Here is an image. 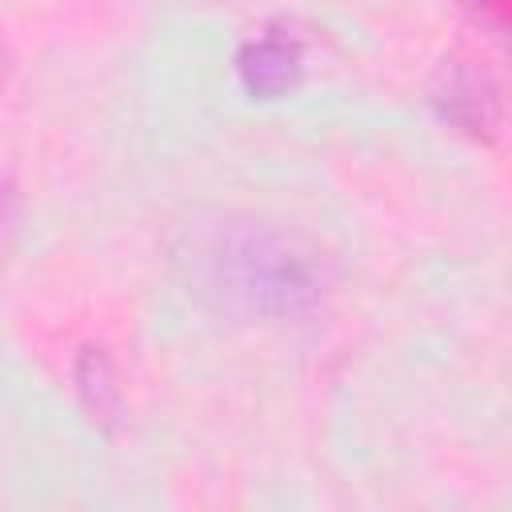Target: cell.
I'll return each instance as SVG.
<instances>
[{"label":"cell","instance_id":"obj_4","mask_svg":"<svg viewBox=\"0 0 512 512\" xmlns=\"http://www.w3.org/2000/svg\"><path fill=\"white\" fill-rule=\"evenodd\" d=\"M76 392H80V400H84V408L92 412L96 424H104V428L120 424L124 400H120V384H116V372H112V360L104 356V348H84L80 352Z\"/></svg>","mask_w":512,"mask_h":512},{"label":"cell","instance_id":"obj_3","mask_svg":"<svg viewBox=\"0 0 512 512\" xmlns=\"http://www.w3.org/2000/svg\"><path fill=\"white\" fill-rule=\"evenodd\" d=\"M432 104L448 124L468 136H496L500 128V88L484 64H444L440 80L432 84Z\"/></svg>","mask_w":512,"mask_h":512},{"label":"cell","instance_id":"obj_2","mask_svg":"<svg viewBox=\"0 0 512 512\" xmlns=\"http://www.w3.org/2000/svg\"><path fill=\"white\" fill-rule=\"evenodd\" d=\"M304 60V36L284 24H268L236 52V76L252 100H276L304 80Z\"/></svg>","mask_w":512,"mask_h":512},{"label":"cell","instance_id":"obj_1","mask_svg":"<svg viewBox=\"0 0 512 512\" xmlns=\"http://www.w3.org/2000/svg\"><path fill=\"white\" fill-rule=\"evenodd\" d=\"M196 264L204 292L248 320L304 316L324 296V264L316 252L276 228H224Z\"/></svg>","mask_w":512,"mask_h":512}]
</instances>
